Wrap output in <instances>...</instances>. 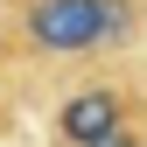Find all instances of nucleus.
Returning <instances> with one entry per match:
<instances>
[{"mask_svg": "<svg viewBox=\"0 0 147 147\" xmlns=\"http://www.w3.org/2000/svg\"><path fill=\"white\" fill-rule=\"evenodd\" d=\"M91 147H140V140H126V133H105V140H91Z\"/></svg>", "mask_w": 147, "mask_h": 147, "instance_id": "nucleus-3", "label": "nucleus"}, {"mask_svg": "<svg viewBox=\"0 0 147 147\" xmlns=\"http://www.w3.org/2000/svg\"><path fill=\"white\" fill-rule=\"evenodd\" d=\"M119 28H126L119 0H28V35L42 49H56V56L98 49L105 35H119Z\"/></svg>", "mask_w": 147, "mask_h": 147, "instance_id": "nucleus-1", "label": "nucleus"}, {"mask_svg": "<svg viewBox=\"0 0 147 147\" xmlns=\"http://www.w3.org/2000/svg\"><path fill=\"white\" fill-rule=\"evenodd\" d=\"M63 133L77 140V147L119 133V98H112V91H84V98H70V105H63Z\"/></svg>", "mask_w": 147, "mask_h": 147, "instance_id": "nucleus-2", "label": "nucleus"}]
</instances>
